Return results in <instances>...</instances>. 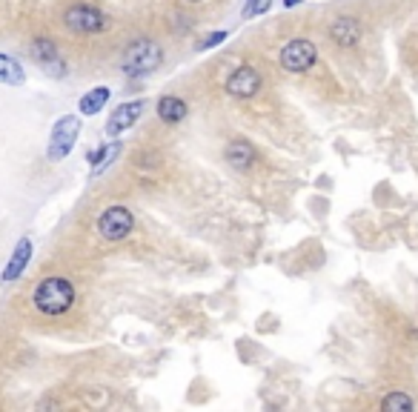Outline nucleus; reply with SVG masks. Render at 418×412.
I'll return each mask as SVG.
<instances>
[{
    "mask_svg": "<svg viewBox=\"0 0 418 412\" xmlns=\"http://www.w3.org/2000/svg\"><path fill=\"white\" fill-rule=\"evenodd\" d=\"M318 52H315V43L312 40H304V38H295L284 46V52H281V66L287 72H307L312 69Z\"/></svg>",
    "mask_w": 418,
    "mask_h": 412,
    "instance_id": "423d86ee",
    "label": "nucleus"
},
{
    "mask_svg": "<svg viewBox=\"0 0 418 412\" xmlns=\"http://www.w3.org/2000/svg\"><path fill=\"white\" fill-rule=\"evenodd\" d=\"M29 258H32V240H29V238H20L17 247H15V252H12V261L6 263V270H3V281H6V283H9V281H17L20 272L26 270Z\"/></svg>",
    "mask_w": 418,
    "mask_h": 412,
    "instance_id": "9d476101",
    "label": "nucleus"
},
{
    "mask_svg": "<svg viewBox=\"0 0 418 412\" xmlns=\"http://www.w3.org/2000/svg\"><path fill=\"white\" fill-rule=\"evenodd\" d=\"M269 6H272V0H249V3L244 6V17H258V15H264Z\"/></svg>",
    "mask_w": 418,
    "mask_h": 412,
    "instance_id": "a211bd4d",
    "label": "nucleus"
},
{
    "mask_svg": "<svg viewBox=\"0 0 418 412\" xmlns=\"http://www.w3.org/2000/svg\"><path fill=\"white\" fill-rule=\"evenodd\" d=\"M258 89H261V75L252 66L235 69L229 75V81H226V92L232 94V98H252Z\"/></svg>",
    "mask_w": 418,
    "mask_h": 412,
    "instance_id": "1a4fd4ad",
    "label": "nucleus"
},
{
    "mask_svg": "<svg viewBox=\"0 0 418 412\" xmlns=\"http://www.w3.org/2000/svg\"><path fill=\"white\" fill-rule=\"evenodd\" d=\"M23 81H26V75H23V69L15 58L9 55H0V83L6 86H20Z\"/></svg>",
    "mask_w": 418,
    "mask_h": 412,
    "instance_id": "2eb2a0df",
    "label": "nucleus"
},
{
    "mask_svg": "<svg viewBox=\"0 0 418 412\" xmlns=\"http://www.w3.org/2000/svg\"><path fill=\"white\" fill-rule=\"evenodd\" d=\"M284 3H287V6H295V3H298V0H284Z\"/></svg>",
    "mask_w": 418,
    "mask_h": 412,
    "instance_id": "aec40b11",
    "label": "nucleus"
},
{
    "mask_svg": "<svg viewBox=\"0 0 418 412\" xmlns=\"http://www.w3.org/2000/svg\"><path fill=\"white\" fill-rule=\"evenodd\" d=\"M226 40V32H212V35H206L201 43H198V49H212V46L224 43Z\"/></svg>",
    "mask_w": 418,
    "mask_h": 412,
    "instance_id": "6ab92c4d",
    "label": "nucleus"
},
{
    "mask_svg": "<svg viewBox=\"0 0 418 412\" xmlns=\"http://www.w3.org/2000/svg\"><path fill=\"white\" fill-rule=\"evenodd\" d=\"M190 3H198V0H190Z\"/></svg>",
    "mask_w": 418,
    "mask_h": 412,
    "instance_id": "412c9836",
    "label": "nucleus"
},
{
    "mask_svg": "<svg viewBox=\"0 0 418 412\" xmlns=\"http://www.w3.org/2000/svg\"><path fill=\"white\" fill-rule=\"evenodd\" d=\"M32 58H35L37 66H43V72H49V75H55V78H63V75H66V63H63L58 46H55L52 40L37 38V40L32 43Z\"/></svg>",
    "mask_w": 418,
    "mask_h": 412,
    "instance_id": "6e6552de",
    "label": "nucleus"
},
{
    "mask_svg": "<svg viewBox=\"0 0 418 412\" xmlns=\"http://www.w3.org/2000/svg\"><path fill=\"white\" fill-rule=\"evenodd\" d=\"M147 104L144 101H129V104H121L109 115V124H106V135L115 138V135H124L126 129H132L137 124V117L144 115Z\"/></svg>",
    "mask_w": 418,
    "mask_h": 412,
    "instance_id": "0eeeda50",
    "label": "nucleus"
},
{
    "mask_svg": "<svg viewBox=\"0 0 418 412\" xmlns=\"http://www.w3.org/2000/svg\"><path fill=\"white\" fill-rule=\"evenodd\" d=\"M224 155H226L229 166H235V169H249V166H252V160H255V149H252V143H249V140H244V138L232 140Z\"/></svg>",
    "mask_w": 418,
    "mask_h": 412,
    "instance_id": "f8f14e48",
    "label": "nucleus"
},
{
    "mask_svg": "<svg viewBox=\"0 0 418 412\" xmlns=\"http://www.w3.org/2000/svg\"><path fill=\"white\" fill-rule=\"evenodd\" d=\"M132 229H135V217H132V212L126 206H109L98 217V232L106 240H124Z\"/></svg>",
    "mask_w": 418,
    "mask_h": 412,
    "instance_id": "39448f33",
    "label": "nucleus"
},
{
    "mask_svg": "<svg viewBox=\"0 0 418 412\" xmlns=\"http://www.w3.org/2000/svg\"><path fill=\"white\" fill-rule=\"evenodd\" d=\"M121 149H124V147H121V143H118V140H115V143H109V147H103L101 152H95V155H92L89 160H92V163H95V166H92V175H101V172H103V169H106V166H109V163H112L115 158H118V155H121Z\"/></svg>",
    "mask_w": 418,
    "mask_h": 412,
    "instance_id": "dca6fc26",
    "label": "nucleus"
},
{
    "mask_svg": "<svg viewBox=\"0 0 418 412\" xmlns=\"http://www.w3.org/2000/svg\"><path fill=\"white\" fill-rule=\"evenodd\" d=\"M78 135H81V120H78L75 115L60 117L58 124H55V129H52V138H49V149H46V158L55 160V163H58V160H63L69 152H72Z\"/></svg>",
    "mask_w": 418,
    "mask_h": 412,
    "instance_id": "20e7f679",
    "label": "nucleus"
},
{
    "mask_svg": "<svg viewBox=\"0 0 418 412\" xmlns=\"http://www.w3.org/2000/svg\"><path fill=\"white\" fill-rule=\"evenodd\" d=\"M415 404H412V398L410 395H404V393H392V395H387L384 401H381V409L384 412H399V409H404V412H410Z\"/></svg>",
    "mask_w": 418,
    "mask_h": 412,
    "instance_id": "f3484780",
    "label": "nucleus"
},
{
    "mask_svg": "<svg viewBox=\"0 0 418 412\" xmlns=\"http://www.w3.org/2000/svg\"><path fill=\"white\" fill-rule=\"evenodd\" d=\"M63 23L72 32H81V35H98V32H106L109 29V17L95 9V6H86V3H78V6H69L66 15H63Z\"/></svg>",
    "mask_w": 418,
    "mask_h": 412,
    "instance_id": "7ed1b4c3",
    "label": "nucleus"
},
{
    "mask_svg": "<svg viewBox=\"0 0 418 412\" xmlns=\"http://www.w3.org/2000/svg\"><path fill=\"white\" fill-rule=\"evenodd\" d=\"M160 60H164V52H160L158 43L137 40L124 55V72L129 78H144V75H149V72H155L160 66Z\"/></svg>",
    "mask_w": 418,
    "mask_h": 412,
    "instance_id": "f03ea898",
    "label": "nucleus"
},
{
    "mask_svg": "<svg viewBox=\"0 0 418 412\" xmlns=\"http://www.w3.org/2000/svg\"><path fill=\"white\" fill-rule=\"evenodd\" d=\"M330 38H333L338 46H356L358 38H361L358 20H353V17H338L333 26H330Z\"/></svg>",
    "mask_w": 418,
    "mask_h": 412,
    "instance_id": "9b49d317",
    "label": "nucleus"
},
{
    "mask_svg": "<svg viewBox=\"0 0 418 412\" xmlns=\"http://www.w3.org/2000/svg\"><path fill=\"white\" fill-rule=\"evenodd\" d=\"M109 86H98V89H92V92H86L83 98H81V104H78V109H81V115H98L103 106H106V101H109Z\"/></svg>",
    "mask_w": 418,
    "mask_h": 412,
    "instance_id": "4468645a",
    "label": "nucleus"
},
{
    "mask_svg": "<svg viewBox=\"0 0 418 412\" xmlns=\"http://www.w3.org/2000/svg\"><path fill=\"white\" fill-rule=\"evenodd\" d=\"M32 304L43 315H63L75 304V286L66 278H46L35 286Z\"/></svg>",
    "mask_w": 418,
    "mask_h": 412,
    "instance_id": "f257e3e1",
    "label": "nucleus"
},
{
    "mask_svg": "<svg viewBox=\"0 0 418 412\" xmlns=\"http://www.w3.org/2000/svg\"><path fill=\"white\" fill-rule=\"evenodd\" d=\"M187 104H183L181 98H172V94H167V98L158 101V117L164 120V124H178V120L187 117Z\"/></svg>",
    "mask_w": 418,
    "mask_h": 412,
    "instance_id": "ddd939ff",
    "label": "nucleus"
}]
</instances>
